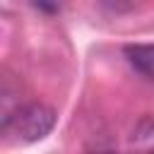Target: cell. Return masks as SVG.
Returning <instances> with one entry per match:
<instances>
[{
  "label": "cell",
  "instance_id": "6da1fadb",
  "mask_svg": "<svg viewBox=\"0 0 154 154\" xmlns=\"http://www.w3.org/2000/svg\"><path fill=\"white\" fill-rule=\"evenodd\" d=\"M55 125V111L46 103H26L2 118V130L17 135L22 142H36L43 140Z\"/></svg>",
  "mask_w": 154,
  "mask_h": 154
},
{
  "label": "cell",
  "instance_id": "7a4b0ae2",
  "mask_svg": "<svg viewBox=\"0 0 154 154\" xmlns=\"http://www.w3.org/2000/svg\"><path fill=\"white\" fill-rule=\"evenodd\" d=\"M128 63L147 79H154V43H135L125 46Z\"/></svg>",
  "mask_w": 154,
  "mask_h": 154
},
{
  "label": "cell",
  "instance_id": "3957f363",
  "mask_svg": "<svg viewBox=\"0 0 154 154\" xmlns=\"http://www.w3.org/2000/svg\"><path fill=\"white\" fill-rule=\"evenodd\" d=\"M130 147L142 152H154V116H142L132 132H130Z\"/></svg>",
  "mask_w": 154,
  "mask_h": 154
},
{
  "label": "cell",
  "instance_id": "277c9868",
  "mask_svg": "<svg viewBox=\"0 0 154 154\" xmlns=\"http://www.w3.org/2000/svg\"><path fill=\"white\" fill-rule=\"evenodd\" d=\"M41 12H46V14H53V12H58V7H60V2L58 0H31Z\"/></svg>",
  "mask_w": 154,
  "mask_h": 154
}]
</instances>
